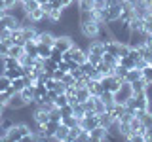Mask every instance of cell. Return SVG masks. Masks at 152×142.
Returning <instances> with one entry per match:
<instances>
[{"mask_svg": "<svg viewBox=\"0 0 152 142\" xmlns=\"http://www.w3.org/2000/svg\"><path fill=\"white\" fill-rule=\"evenodd\" d=\"M103 23H97V19H91V21H84L80 23V32L88 38V40H95L99 34V27H101Z\"/></svg>", "mask_w": 152, "mask_h": 142, "instance_id": "cell-1", "label": "cell"}, {"mask_svg": "<svg viewBox=\"0 0 152 142\" xmlns=\"http://www.w3.org/2000/svg\"><path fill=\"white\" fill-rule=\"evenodd\" d=\"M131 97H133V89H131V83L127 82H124L118 87V91H114V102L116 104H126Z\"/></svg>", "mask_w": 152, "mask_h": 142, "instance_id": "cell-2", "label": "cell"}, {"mask_svg": "<svg viewBox=\"0 0 152 142\" xmlns=\"http://www.w3.org/2000/svg\"><path fill=\"white\" fill-rule=\"evenodd\" d=\"M101 83H103L104 91L114 93V91H118V87L124 83V80H120L116 74H107V76H103V78H101Z\"/></svg>", "mask_w": 152, "mask_h": 142, "instance_id": "cell-3", "label": "cell"}, {"mask_svg": "<svg viewBox=\"0 0 152 142\" xmlns=\"http://www.w3.org/2000/svg\"><path fill=\"white\" fill-rule=\"evenodd\" d=\"M74 42H72V38H70V34H57L55 36V42H53V49L57 51H61V53H65V51H69L70 49V46H72Z\"/></svg>", "mask_w": 152, "mask_h": 142, "instance_id": "cell-4", "label": "cell"}, {"mask_svg": "<svg viewBox=\"0 0 152 142\" xmlns=\"http://www.w3.org/2000/svg\"><path fill=\"white\" fill-rule=\"evenodd\" d=\"M80 127L84 131H91L95 127H99V114L95 112H86V116L80 120Z\"/></svg>", "mask_w": 152, "mask_h": 142, "instance_id": "cell-5", "label": "cell"}, {"mask_svg": "<svg viewBox=\"0 0 152 142\" xmlns=\"http://www.w3.org/2000/svg\"><path fill=\"white\" fill-rule=\"evenodd\" d=\"M146 36H148V32H145L142 28L131 30V36H129V42H127V46H129V47H141V46H145Z\"/></svg>", "mask_w": 152, "mask_h": 142, "instance_id": "cell-6", "label": "cell"}, {"mask_svg": "<svg viewBox=\"0 0 152 142\" xmlns=\"http://www.w3.org/2000/svg\"><path fill=\"white\" fill-rule=\"evenodd\" d=\"M69 53H70V59L76 61V63H80V64H82L84 61H88V51L82 49V47H80V46H76V44L70 46Z\"/></svg>", "mask_w": 152, "mask_h": 142, "instance_id": "cell-7", "label": "cell"}, {"mask_svg": "<svg viewBox=\"0 0 152 142\" xmlns=\"http://www.w3.org/2000/svg\"><path fill=\"white\" fill-rule=\"evenodd\" d=\"M23 106H27V102H25V99L21 97V93H13L12 99H10L8 104H6L8 110H19V108H23Z\"/></svg>", "mask_w": 152, "mask_h": 142, "instance_id": "cell-8", "label": "cell"}, {"mask_svg": "<svg viewBox=\"0 0 152 142\" xmlns=\"http://www.w3.org/2000/svg\"><path fill=\"white\" fill-rule=\"evenodd\" d=\"M104 44V51L107 53H110V55H114V57H118L120 59V49H122V42H118V40H108V42H103Z\"/></svg>", "mask_w": 152, "mask_h": 142, "instance_id": "cell-9", "label": "cell"}, {"mask_svg": "<svg viewBox=\"0 0 152 142\" xmlns=\"http://www.w3.org/2000/svg\"><path fill=\"white\" fill-rule=\"evenodd\" d=\"M32 120H34L38 125H44V123L50 121V112H46L44 108H40V106H36L34 110H32Z\"/></svg>", "mask_w": 152, "mask_h": 142, "instance_id": "cell-10", "label": "cell"}, {"mask_svg": "<svg viewBox=\"0 0 152 142\" xmlns=\"http://www.w3.org/2000/svg\"><path fill=\"white\" fill-rule=\"evenodd\" d=\"M80 66H82V72H84L86 76H88V78H93V80H101V78H103V76L97 72L95 64H91L89 61H84V63L80 64Z\"/></svg>", "mask_w": 152, "mask_h": 142, "instance_id": "cell-11", "label": "cell"}, {"mask_svg": "<svg viewBox=\"0 0 152 142\" xmlns=\"http://www.w3.org/2000/svg\"><path fill=\"white\" fill-rule=\"evenodd\" d=\"M0 21L4 23V27H8L10 30H15V28H21V21H19L17 17H13L12 13H8L6 12V15H4L2 19H0Z\"/></svg>", "mask_w": 152, "mask_h": 142, "instance_id": "cell-12", "label": "cell"}, {"mask_svg": "<svg viewBox=\"0 0 152 142\" xmlns=\"http://www.w3.org/2000/svg\"><path fill=\"white\" fill-rule=\"evenodd\" d=\"M89 138H91V142H104L107 140V129L104 127H95V129L89 131Z\"/></svg>", "mask_w": 152, "mask_h": 142, "instance_id": "cell-13", "label": "cell"}, {"mask_svg": "<svg viewBox=\"0 0 152 142\" xmlns=\"http://www.w3.org/2000/svg\"><path fill=\"white\" fill-rule=\"evenodd\" d=\"M86 87L89 89V93H91L93 97H99V95L104 91V89H103V83H101V80H93V78L88 82V85H86Z\"/></svg>", "mask_w": 152, "mask_h": 142, "instance_id": "cell-14", "label": "cell"}, {"mask_svg": "<svg viewBox=\"0 0 152 142\" xmlns=\"http://www.w3.org/2000/svg\"><path fill=\"white\" fill-rule=\"evenodd\" d=\"M19 93H21V97L25 99V102H27V104H31L32 101H34L36 87H34V85H25V87H23V89H21Z\"/></svg>", "mask_w": 152, "mask_h": 142, "instance_id": "cell-15", "label": "cell"}, {"mask_svg": "<svg viewBox=\"0 0 152 142\" xmlns=\"http://www.w3.org/2000/svg\"><path fill=\"white\" fill-rule=\"evenodd\" d=\"M88 53H95V55H103L104 53V44L101 40H91L89 42V46H88Z\"/></svg>", "mask_w": 152, "mask_h": 142, "instance_id": "cell-16", "label": "cell"}, {"mask_svg": "<svg viewBox=\"0 0 152 142\" xmlns=\"http://www.w3.org/2000/svg\"><path fill=\"white\" fill-rule=\"evenodd\" d=\"M112 121H114V117H112V114L108 112V110H104L103 114H99V125L104 127V129H108Z\"/></svg>", "mask_w": 152, "mask_h": 142, "instance_id": "cell-17", "label": "cell"}, {"mask_svg": "<svg viewBox=\"0 0 152 142\" xmlns=\"http://www.w3.org/2000/svg\"><path fill=\"white\" fill-rule=\"evenodd\" d=\"M69 129L70 127H66L63 125V123H59V127H57V131H55V135H53V140H66V136H69Z\"/></svg>", "mask_w": 152, "mask_h": 142, "instance_id": "cell-18", "label": "cell"}, {"mask_svg": "<svg viewBox=\"0 0 152 142\" xmlns=\"http://www.w3.org/2000/svg\"><path fill=\"white\" fill-rule=\"evenodd\" d=\"M146 85H148V82H146L145 78H139V80H135V82H131V89H133V93H145Z\"/></svg>", "mask_w": 152, "mask_h": 142, "instance_id": "cell-19", "label": "cell"}, {"mask_svg": "<svg viewBox=\"0 0 152 142\" xmlns=\"http://www.w3.org/2000/svg\"><path fill=\"white\" fill-rule=\"evenodd\" d=\"M139 78H142V70H139V68H129V70H127V74H126V78H124V82L131 83V82H135V80H139Z\"/></svg>", "mask_w": 152, "mask_h": 142, "instance_id": "cell-20", "label": "cell"}, {"mask_svg": "<svg viewBox=\"0 0 152 142\" xmlns=\"http://www.w3.org/2000/svg\"><path fill=\"white\" fill-rule=\"evenodd\" d=\"M8 55L15 57V59H21L23 55H25V47L23 46H17V44H12L8 47Z\"/></svg>", "mask_w": 152, "mask_h": 142, "instance_id": "cell-21", "label": "cell"}, {"mask_svg": "<svg viewBox=\"0 0 152 142\" xmlns=\"http://www.w3.org/2000/svg\"><path fill=\"white\" fill-rule=\"evenodd\" d=\"M12 44H17V46H25V38H23V30L21 28H15L12 30V36H10Z\"/></svg>", "mask_w": 152, "mask_h": 142, "instance_id": "cell-22", "label": "cell"}, {"mask_svg": "<svg viewBox=\"0 0 152 142\" xmlns=\"http://www.w3.org/2000/svg\"><path fill=\"white\" fill-rule=\"evenodd\" d=\"M25 53L27 55H31L32 59H36L38 57V42H25Z\"/></svg>", "mask_w": 152, "mask_h": 142, "instance_id": "cell-23", "label": "cell"}, {"mask_svg": "<svg viewBox=\"0 0 152 142\" xmlns=\"http://www.w3.org/2000/svg\"><path fill=\"white\" fill-rule=\"evenodd\" d=\"M80 131H82L80 123H78V125H74V127H70V129H69V136H66V140H65V142H76V140H78Z\"/></svg>", "mask_w": 152, "mask_h": 142, "instance_id": "cell-24", "label": "cell"}, {"mask_svg": "<svg viewBox=\"0 0 152 142\" xmlns=\"http://www.w3.org/2000/svg\"><path fill=\"white\" fill-rule=\"evenodd\" d=\"M89 97H91V93H89L88 87H78V89H76V101H78V102L88 101Z\"/></svg>", "mask_w": 152, "mask_h": 142, "instance_id": "cell-25", "label": "cell"}, {"mask_svg": "<svg viewBox=\"0 0 152 142\" xmlns=\"http://www.w3.org/2000/svg\"><path fill=\"white\" fill-rule=\"evenodd\" d=\"M17 66H21L19 59H15L12 55H4V68H17Z\"/></svg>", "mask_w": 152, "mask_h": 142, "instance_id": "cell-26", "label": "cell"}, {"mask_svg": "<svg viewBox=\"0 0 152 142\" xmlns=\"http://www.w3.org/2000/svg\"><path fill=\"white\" fill-rule=\"evenodd\" d=\"M50 55H51V47L38 42V57H40V59H48Z\"/></svg>", "mask_w": 152, "mask_h": 142, "instance_id": "cell-27", "label": "cell"}, {"mask_svg": "<svg viewBox=\"0 0 152 142\" xmlns=\"http://www.w3.org/2000/svg\"><path fill=\"white\" fill-rule=\"evenodd\" d=\"M95 68H97V72L101 74V76L112 74V66H110V64H107V63H104V61H101V63H99L97 66H95Z\"/></svg>", "mask_w": 152, "mask_h": 142, "instance_id": "cell-28", "label": "cell"}, {"mask_svg": "<svg viewBox=\"0 0 152 142\" xmlns=\"http://www.w3.org/2000/svg\"><path fill=\"white\" fill-rule=\"evenodd\" d=\"M61 123H63V125H66V127H74V125H78V123H80V120L72 114V116H65V117H61Z\"/></svg>", "mask_w": 152, "mask_h": 142, "instance_id": "cell-29", "label": "cell"}, {"mask_svg": "<svg viewBox=\"0 0 152 142\" xmlns=\"http://www.w3.org/2000/svg\"><path fill=\"white\" fill-rule=\"evenodd\" d=\"M12 87H13V91H15V93H19L23 87H25V78H23V76L13 78V80H12Z\"/></svg>", "mask_w": 152, "mask_h": 142, "instance_id": "cell-30", "label": "cell"}, {"mask_svg": "<svg viewBox=\"0 0 152 142\" xmlns=\"http://www.w3.org/2000/svg\"><path fill=\"white\" fill-rule=\"evenodd\" d=\"M4 76H8L10 80H13V78H19V76H23V74H21V66H17V68H6V70H4Z\"/></svg>", "mask_w": 152, "mask_h": 142, "instance_id": "cell-31", "label": "cell"}, {"mask_svg": "<svg viewBox=\"0 0 152 142\" xmlns=\"http://www.w3.org/2000/svg\"><path fill=\"white\" fill-rule=\"evenodd\" d=\"M72 106H74V116L78 117V120H82V117L86 116V108H84V104H82V102H74Z\"/></svg>", "mask_w": 152, "mask_h": 142, "instance_id": "cell-32", "label": "cell"}, {"mask_svg": "<svg viewBox=\"0 0 152 142\" xmlns=\"http://www.w3.org/2000/svg\"><path fill=\"white\" fill-rule=\"evenodd\" d=\"M112 74H116L120 80H124V78H126V74H127V68H126L124 64H120V63H118L116 66H114V72H112Z\"/></svg>", "mask_w": 152, "mask_h": 142, "instance_id": "cell-33", "label": "cell"}, {"mask_svg": "<svg viewBox=\"0 0 152 142\" xmlns=\"http://www.w3.org/2000/svg\"><path fill=\"white\" fill-rule=\"evenodd\" d=\"M53 102H55L57 108H61V106H65V104H69V97H66V93H59Z\"/></svg>", "mask_w": 152, "mask_h": 142, "instance_id": "cell-34", "label": "cell"}, {"mask_svg": "<svg viewBox=\"0 0 152 142\" xmlns=\"http://www.w3.org/2000/svg\"><path fill=\"white\" fill-rule=\"evenodd\" d=\"M23 4H25L27 13H31V12H34V9L40 8V2H38V0H27V2H23Z\"/></svg>", "mask_w": 152, "mask_h": 142, "instance_id": "cell-35", "label": "cell"}, {"mask_svg": "<svg viewBox=\"0 0 152 142\" xmlns=\"http://www.w3.org/2000/svg\"><path fill=\"white\" fill-rule=\"evenodd\" d=\"M82 104H84L86 112H95V97H93V95L88 99V101H84ZM95 114H97V112H95Z\"/></svg>", "mask_w": 152, "mask_h": 142, "instance_id": "cell-36", "label": "cell"}, {"mask_svg": "<svg viewBox=\"0 0 152 142\" xmlns=\"http://www.w3.org/2000/svg\"><path fill=\"white\" fill-rule=\"evenodd\" d=\"M12 87V80L8 78V76H0V91H6V89Z\"/></svg>", "mask_w": 152, "mask_h": 142, "instance_id": "cell-37", "label": "cell"}, {"mask_svg": "<svg viewBox=\"0 0 152 142\" xmlns=\"http://www.w3.org/2000/svg\"><path fill=\"white\" fill-rule=\"evenodd\" d=\"M59 110H61V117H65V116H72V114H74V106L69 102V104H65V106H61Z\"/></svg>", "mask_w": 152, "mask_h": 142, "instance_id": "cell-38", "label": "cell"}, {"mask_svg": "<svg viewBox=\"0 0 152 142\" xmlns=\"http://www.w3.org/2000/svg\"><path fill=\"white\" fill-rule=\"evenodd\" d=\"M61 82H63L66 87L69 85H76V80H74V76L70 74V72H66V74H63V78H61Z\"/></svg>", "mask_w": 152, "mask_h": 142, "instance_id": "cell-39", "label": "cell"}, {"mask_svg": "<svg viewBox=\"0 0 152 142\" xmlns=\"http://www.w3.org/2000/svg\"><path fill=\"white\" fill-rule=\"evenodd\" d=\"M104 110H107V104H104L99 97H95V112H97V114H103Z\"/></svg>", "mask_w": 152, "mask_h": 142, "instance_id": "cell-40", "label": "cell"}, {"mask_svg": "<svg viewBox=\"0 0 152 142\" xmlns=\"http://www.w3.org/2000/svg\"><path fill=\"white\" fill-rule=\"evenodd\" d=\"M142 78H145L148 83H152V66H150V64L142 68Z\"/></svg>", "mask_w": 152, "mask_h": 142, "instance_id": "cell-41", "label": "cell"}, {"mask_svg": "<svg viewBox=\"0 0 152 142\" xmlns=\"http://www.w3.org/2000/svg\"><path fill=\"white\" fill-rule=\"evenodd\" d=\"M88 61H89V63H91V64H95V66H97V64H99V63H101V61H103V55L88 53Z\"/></svg>", "mask_w": 152, "mask_h": 142, "instance_id": "cell-42", "label": "cell"}, {"mask_svg": "<svg viewBox=\"0 0 152 142\" xmlns=\"http://www.w3.org/2000/svg\"><path fill=\"white\" fill-rule=\"evenodd\" d=\"M78 6H80V12L82 9H93V0H80Z\"/></svg>", "mask_w": 152, "mask_h": 142, "instance_id": "cell-43", "label": "cell"}, {"mask_svg": "<svg viewBox=\"0 0 152 142\" xmlns=\"http://www.w3.org/2000/svg\"><path fill=\"white\" fill-rule=\"evenodd\" d=\"M142 30L148 32V34H152V15L145 17V25H142Z\"/></svg>", "mask_w": 152, "mask_h": 142, "instance_id": "cell-44", "label": "cell"}, {"mask_svg": "<svg viewBox=\"0 0 152 142\" xmlns=\"http://www.w3.org/2000/svg\"><path fill=\"white\" fill-rule=\"evenodd\" d=\"M50 59H53L55 63H61V61H63V53H61V51H57V49H53V47H51V55H50Z\"/></svg>", "mask_w": 152, "mask_h": 142, "instance_id": "cell-45", "label": "cell"}, {"mask_svg": "<svg viewBox=\"0 0 152 142\" xmlns=\"http://www.w3.org/2000/svg\"><path fill=\"white\" fill-rule=\"evenodd\" d=\"M76 142H91V138H89V131H80V135H78V140Z\"/></svg>", "mask_w": 152, "mask_h": 142, "instance_id": "cell-46", "label": "cell"}, {"mask_svg": "<svg viewBox=\"0 0 152 142\" xmlns=\"http://www.w3.org/2000/svg\"><path fill=\"white\" fill-rule=\"evenodd\" d=\"M57 70H61V72H69V63L66 61H61V63H57Z\"/></svg>", "mask_w": 152, "mask_h": 142, "instance_id": "cell-47", "label": "cell"}, {"mask_svg": "<svg viewBox=\"0 0 152 142\" xmlns=\"http://www.w3.org/2000/svg\"><path fill=\"white\" fill-rule=\"evenodd\" d=\"M145 66H148V61H146V59H142V57H141V59H139V61H137V63H135V68L142 70V68H145Z\"/></svg>", "mask_w": 152, "mask_h": 142, "instance_id": "cell-48", "label": "cell"}, {"mask_svg": "<svg viewBox=\"0 0 152 142\" xmlns=\"http://www.w3.org/2000/svg\"><path fill=\"white\" fill-rule=\"evenodd\" d=\"M50 6H51V9H63L61 0H50Z\"/></svg>", "mask_w": 152, "mask_h": 142, "instance_id": "cell-49", "label": "cell"}, {"mask_svg": "<svg viewBox=\"0 0 152 142\" xmlns=\"http://www.w3.org/2000/svg\"><path fill=\"white\" fill-rule=\"evenodd\" d=\"M8 131L10 129H6L4 125H0V140H6L8 138Z\"/></svg>", "mask_w": 152, "mask_h": 142, "instance_id": "cell-50", "label": "cell"}, {"mask_svg": "<svg viewBox=\"0 0 152 142\" xmlns=\"http://www.w3.org/2000/svg\"><path fill=\"white\" fill-rule=\"evenodd\" d=\"M145 46L148 47V49H152V34H148V36H146V42H145Z\"/></svg>", "mask_w": 152, "mask_h": 142, "instance_id": "cell-51", "label": "cell"}, {"mask_svg": "<svg viewBox=\"0 0 152 142\" xmlns=\"http://www.w3.org/2000/svg\"><path fill=\"white\" fill-rule=\"evenodd\" d=\"M74 0H61V4H63V8H66V6H70Z\"/></svg>", "mask_w": 152, "mask_h": 142, "instance_id": "cell-52", "label": "cell"}, {"mask_svg": "<svg viewBox=\"0 0 152 142\" xmlns=\"http://www.w3.org/2000/svg\"><path fill=\"white\" fill-rule=\"evenodd\" d=\"M4 112H6V104L0 102V116H4Z\"/></svg>", "mask_w": 152, "mask_h": 142, "instance_id": "cell-53", "label": "cell"}, {"mask_svg": "<svg viewBox=\"0 0 152 142\" xmlns=\"http://www.w3.org/2000/svg\"><path fill=\"white\" fill-rule=\"evenodd\" d=\"M146 2H148V4H150V6H152V0H146Z\"/></svg>", "mask_w": 152, "mask_h": 142, "instance_id": "cell-54", "label": "cell"}, {"mask_svg": "<svg viewBox=\"0 0 152 142\" xmlns=\"http://www.w3.org/2000/svg\"><path fill=\"white\" fill-rule=\"evenodd\" d=\"M74 2H80V0H74Z\"/></svg>", "mask_w": 152, "mask_h": 142, "instance_id": "cell-55", "label": "cell"}, {"mask_svg": "<svg viewBox=\"0 0 152 142\" xmlns=\"http://www.w3.org/2000/svg\"><path fill=\"white\" fill-rule=\"evenodd\" d=\"M0 120H2V116H0Z\"/></svg>", "mask_w": 152, "mask_h": 142, "instance_id": "cell-56", "label": "cell"}]
</instances>
